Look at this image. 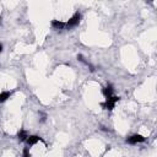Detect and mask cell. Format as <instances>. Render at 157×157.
Wrapping results in <instances>:
<instances>
[{
	"instance_id": "cell-6",
	"label": "cell",
	"mask_w": 157,
	"mask_h": 157,
	"mask_svg": "<svg viewBox=\"0 0 157 157\" xmlns=\"http://www.w3.org/2000/svg\"><path fill=\"white\" fill-rule=\"evenodd\" d=\"M52 27L54 30H61V28L65 27V22H61L59 20H53L52 21Z\"/></svg>"
},
{
	"instance_id": "cell-1",
	"label": "cell",
	"mask_w": 157,
	"mask_h": 157,
	"mask_svg": "<svg viewBox=\"0 0 157 157\" xmlns=\"http://www.w3.org/2000/svg\"><path fill=\"white\" fill-rule=\"evenodd\" d=\"M120 97L118 96H110V97H107L106 98V102H102L101 103V107L104 108V109H108V110H113L114 107H115V103L119 102Z\"/></svg>"
},
{
	"instance_id": "cell-7",
	"label": "cell",
	"mask_w": 157,
	"mask_h": 157,
	"mask_svg": "<svg viewBox=\"0 0 157 157\" xmlns=\"http://www.w3.org/2000/svg\"><path fill=\"white\" fill-rule=\"evenodd\" d=\"M10 96H11V92H9V91L1 92V94H0V103H4L5 101H8L10 98Z\"/></svg>"
},
{
	"instance_id": "cell-9",
	"label": "cell",
	"mask_w": 157,
	"mask_h": 157,
	"mask_svg": "<svg viewBox=\"0 0 157 157\" xmlns=\"http://www.w3.org/2000/svg\"><path fill=\"white\" fill-rule=\"evenodd\" d=\"M24 157H31V154H30V150H28V147H25L24 149Z\"/></svg>"
},
{
	"instance_id": "cell-2",
	"label": "cell",
	"mask_w": 157,
	"mask_h": 157,
	"mask_svg": "<svg viewBox=\"0 0 157 157\" xmlns=\"http://www.w3.org/2000/svg\"><path fill=\"white\" fill-rule=\"evenodd\" d=\"M80 21H81V14H80V13H75V14L73 15L71 19L65 24V27L68 28V30H69V28H73V27H75V26H77V25L80 24Z\"/></svg>"
},
{
	"instance_id": "cell-3",
	"label": "cell",
	"mask_w": 157,
	"mask_h": 157,
	"mask_svg": "<svg viewBox=\"0 0 157 157\" xmlns=\"http://www.w3.org/2000/svg\"><path fill=\"white\" fill-rule=\"evenodd\" d=\"M145 141H146V137H144L140 134H134V135H131L130 137L126 139V142L131 144V145H135L137 142H145Z\"/></svg>"
},
{
	"instance_id": "cell-4",
	"label": "cell",
	"mask_w": 157,
	"mask_h": 157,
	"mask_svg": "<svg viewBox=\"0 0 157 157\" xmlns=\"http://www.w3.org/2000/svg\"><path fill=\"white\" fill-rule=\"evenodd\" d=\"M38 141H42V139H40L38 135H30L27 137V140H26L28 146H33V145H36Z\"/></svg>"
},
{
	"instance_id": "cell-5",
	"label": "cell",
	"mask_w": 157,
	"mask_h": 157,
	"mask_svg": "<svg viewBox=\"0 0 157 157\" xmlns=\"http://www.w3.org/2000/svg\"><path fill=\"white\" fill-rule=\"evenodd\" d=\"M113 85H110V84H108L106 87H103V89H102V94H103V96L104 97H110V96H112V94H113Z\"/></svg>"
},
{
	"instance_id": "cell-10",
	"label": "cell",
	"mask_w": 157,
	"mask_h": 157,
	"mask_svg": "<svg viewBox=\"0 0 157 157\" xmlns=\"http://www.w3.org/2000/svg\"><path fill=\"white\" fill-rule=\"evenodd\" d=\"M1 52H3V44L0 43V53H1Z\"/></svg>"
},
{
	"instance_id": "cell-8",
	"label": "cell",
	"mask_w": 157,
	"mask_h": 157,
	"mask_svg": "<svg viewBox=\"0 0 157 157\" xmlns=\"http://www.w3.org/2000/svg\"><path fill=\"white\" fill-rule=\"evenodd\" d=\"M17 136H19V140H20V141H26L27 137H28L27 133H26L25 130H20L19 133H17Z\"/></svg>"
}]
</instances>
